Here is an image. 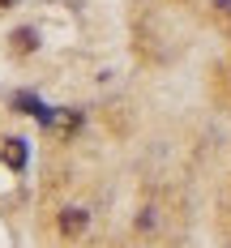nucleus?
<instances>
[{
	"label": "nucleus",
	"instance_id": "obj_3",
	"mask_svg": "<svg viewBox=\"0 0 231 248\" xmlns=\"http://www.w3.org/2000/svg\"><path fill=\"white\" fill-rule=\"evenodd\" d=\"M13 43H17L22 51H30V47H34V30H17V34H13Z\"/></svg>",
	"mask_w": 231,
	"mask_h": 248
},
{
	"label": "nucleus",
	"instance_id": "obj_4",
	"mask_svg": "<svg viewBox=\"0 0 231 248\" xmlns=\"http://www.w3.org/2000/svg\"><path fill=\"white\" fill-rule=\"evenodd\" d=\"M0 4H13V0H0Z\"/></svg>",
	"mask_w": 231,
	"mask_h": 248
},
{
	"label": "nucleus",
	"instance_id": "obj_2",
	"mask_svg": "<svg viewBox=\"0 0 231 248\" xmlns=\"http://www.w3.org/2000/svg\"><path fill=\"white\" fill-rule=\"evenodd\" d=\"M60 227H64V235H81L86 231V210H64L60 214Z\"/></svg>",
	"mask_w": 231,
	"mask_h": 248
},
{
	"label": "nucleus",
	"instance_id": "obj_1",
	"mask_svg": "<svg viewBox=\"0 0 231 248\" xmlns=\"http://www.w3.org/2000/svg\"><path fill=\"white\" fill-rule=\"evenodd\" d=\"M4 167H13V171H22V167H26V141H17V137L4 141Z\"/></svg>",
	"mask_w": 231,
	"mask_h": 248
}]
</instances>
